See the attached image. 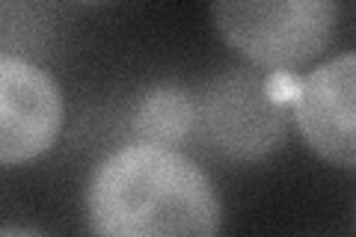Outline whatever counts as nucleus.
<instances>
[{
  "mask_svg": "<svg viewBox=\"0 0 356 237\" xmlns=\"http://www.w3.org/2000/svg\"><path fill=\"white\" fill-rule=\"evenodd\" d=\"M86 225L107 237H211L220 231L217 187L184 152L161 142H128L92 169Z\"/></svg>",
  "mask_w": 356,
  "mask_h": 237,
  "instance_id": "nucleus-1",
  "label": "nucleus"
},
{
  "mask_svg": "<svg viewBox=\"0 0 356 237\" xmlns=\"http://www.w3.org/2000/svg\"><path fill=\"white\" fill-rule=\"evenodd\" d=\"M220 39L250 65L294 72L324 54L339 21V0H211Z\"/></svg>",
  "mask_w": 356,
  "mask_h": 237,
  "instance_id": "nucleus-2",
  "label": "nucleus"
},
{
  "mask_svg": "<svg viewBox=\"0 0 356 237\" xmlns=\"http://www.w3.org/2000/svg\"><path fill=\"white\" fill-rule=\"evenodd\" d=\"M63 116V89L51 72L15 54L0 56V163L21 166L51 152Z\"/></svg>",
  "mask_w": 356,
  "mask_h": 237,
  "instance_id": "nucleus-3",
  "label": "nucleus"
},
{
  "mask_svg": "<svg viewBox=\"0 0 356 237\" xmlns=\"http://www.w3.org/2000/svg\"><path fill=\"white\" fill-rule=\"evenodd\" d=\"M205 140L232 161H259L282 142V113L247 72H226L199 101Z\"/></svg>",
  "mask_w": 356,
  "mask_h": 237,
  "instance_id": "nucleus-4",
  "label": "nucleus"
},
{
  "mask_svg": "<svg viewBox=\"0 0 356 237\" xmlns=\"http://www.w3.org/2000/svg\"><path fill=\"white\" fill-rule=\"evenodd\" d=\"M294 125L321 161L356 169V51L315 65L294 92Z\"/></svg>",
  "mask_w": 356,
  "mask_h": 237,
  "instance_id": "nucleus-5",
  "label": "nucleus"
},
{
  "mask_svg": "<svg viewBox=\"0 0 356 237\" xmlns=\"http://www.w3.org/2000/svg\"><path fill=\"white\" fill-rule=\"evenodd\" d=\"M196 122L193 98L175 83H161L143 95L134 113V133L146 142L178 145L187 140Z\"/></svg>",
  "mask_w": 356,
  "mask_h": 237,
  "instance_id": "nucleus-6",
  "label": "nucleus"
}]
</instances>
